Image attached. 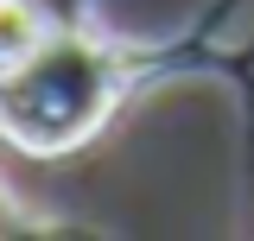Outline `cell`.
<instances>
[{"label": "cell", "instance_id": "obj_2", "mask_svg": "<svg viewBox=\"0 0 254 241\" xmlns=\"http://www.w3.org/2000/svg\"><path fill=\"white\" fill-rule=\"evenodd\" d=\"M51 38V19L38 0H0V63H26Z\"/></svg>", "mask_w": 254, "mask_h": 241}, {"label": "cell", "instance_id": "obj_1", "mask_svg": "<svg viewBox=\"0 0 254 241\" xmlns=\"http://www.w3.org/2000/svg\"><path fill=\"white\" fill-rule=\"evenodd\" d=\"M127 83H133V51H121L108 32H51L26 63L6 70L0 140L32 159H64L108 127Z\"/></svg>", "mask_w": 254, "mask_h": 241}, {"label": "cell", "instance_id": "obj_4", "mask_svg": "<svg viewBox=\"0 0 254 241\" xmlns=\"http://www.w3.org/2000/svg\"><path fill=\"white\" fill-rule=\"evenodd\" d=\"M6 70H13V63H0V89H6Z\"/></svg>", "mask_w": 254, "mask_h": 241}, {"label": "cell", "instance_id": "obj_3", "mask_svg": "<svg viewBox=\"0 0 254 241\" xmlns=\"http://www.w3.org/2000/svg\"><path fill=\"white\" fill-rule=\"evenodd\" d=\"M26 229H45V222H38V216H26V203L0 184V235H26Z\"/></svg>", "mask_w": 254, "mask_h": 241}]
</instances>
